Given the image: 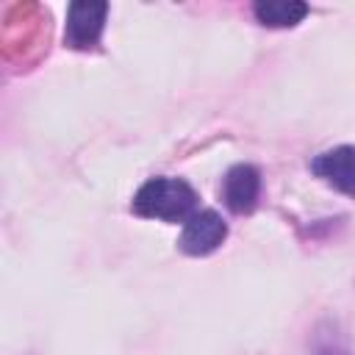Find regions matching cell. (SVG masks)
<instances>
[{
  "mask_svg": "<svg viewBox=\"0 0 355 355\" xmlns=\"http://www.w3.org/2000/svg\"><path fill=\"white\" fill-rule=\"evenodd\" d=\"M197 194L180 178H150L133 194V214L161 222H183L194 214Z\"/></svg>",
  "mask_w": 355,
  "mask_h": 355,
  "instance_id": "cell-1",
  "label": "cell"
},
{
  "mask_svg": "<svg viewBox=\"0 0 355 355\" xmlns=\"http://www.w3.org/2000/svg\"><path fill=\"white\" fill-rule=\"evenodd\" d=\"M105 14H108V3H103V0H75L67 8L64 42L72 50H92L100 42Z\"/></svg>",
  "mask_w": 355,
  "mask_h": 355,
  "instance_id": "cell-2",
  "label": "cell"
},
{
  "mask_svg": "<svg viewBox=\"0 0 355 355\" xmlns=\"http://www.w3.org/2000/svg\"><path fill=\"white\" fill-rule=\"evenodd\" d=\"M225 239H227V222H225L216 211L205 208V211H194V214L186 219L178 244H180V250H183L186 255H208V252H214Z\"/></svg>",
  "mask_w": 355,
  "mask_h": 355,
  "instance_id": "cell-3",
  "label": "cell"
},
{
  "mask_svg": "<svg viewBox=\"0 0 355 355\" xmlns=\"http://www.w3.org/2000/svg\"><path fill=\"white\" fill-rule=\"evenodd\" d=\"M311 169L333 189L355 197V147L352 144H341V147L319 153L311 161Z\"/></svg>",
  "mask_w": 355,
  "mask_h": 355,
  "instance_id": "cell-4",
  "label": "cell"
},
{
  "mask_svg": "<svg viewBox=\"0 0 355 355\" xmlns=\"http://www.w3.org/2000/svg\"><path fill=\"white\" fill-rule=\"evenodd\" d=\"M261 175L252 164H236L222 180V200L233 214H250L258 205Z\"/></svg>",
  "mask_w": 355,
  "mask_h": 355,
  "instance_id": "cell-5",
  "label": "cell"
},
{
  "mask_svg": "<svg viewBox=\"0 0 355 355\" xmlns=\"http://www.w3.org/2000/svg\"><path fill=\"white\" fill-rule=\"evenodd\" d=\"M252 14L266 28H291L308 14V6L300 0H258Z\"/></svg>",
  "mask_w": 355,
  "mask_h": 355,
  "instance_id": "cell-6",
  "label": "cell"
}]
</instances>
